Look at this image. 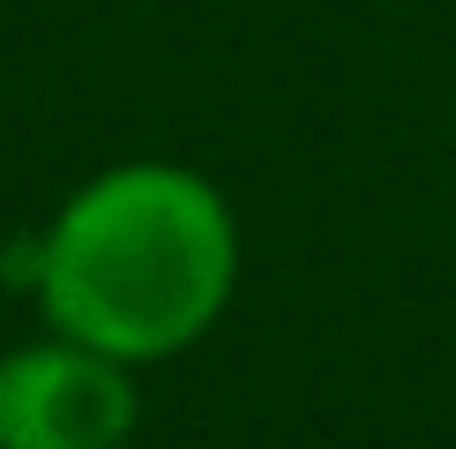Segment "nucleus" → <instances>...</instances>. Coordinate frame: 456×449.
I'll return each mask as SVG.
<instances>
[{"mask_svg":"<svg viewBox=\"0 0 456 449\" xmlns=\"http://www.w3.org/2000/svg\"><path fill=\"white\" fill-rule=\"evenodd\" d=\"M142 420L135 367L45 330L0 352V449H120Z\"/></svg>","mask_w":456,"mask_h":449,"instance_id":"f03ea898","label":"nucleus"},{"mask_svg":"<svg viewBox=\"0 0 456 449\" xmlns=\"http://www.w3.org/2000/svg\"><path fill=\"white\" fill-rule=\"evenodd\" d=\"M240 285V217L224 187L173 158H120L90 173L30 240V292L45 330L127 367L202 345Z\"/></svg>","mask_w":456,"mask_h":449,"instance_id":"f257e3e1","label":"nucleus"}]
</instances>
